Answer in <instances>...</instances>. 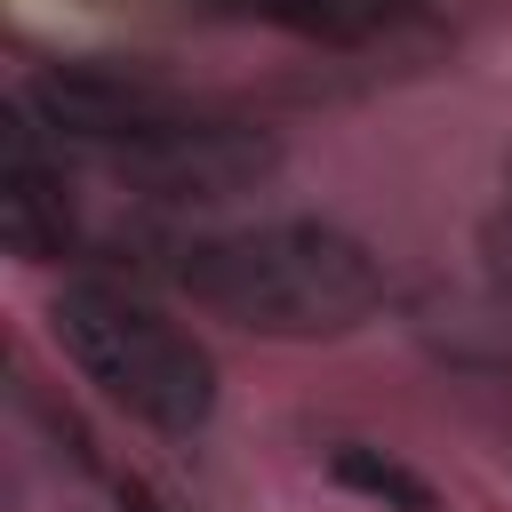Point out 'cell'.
Here are the masks:
<instances>
[{"instance_id": "8", "label": "cell", "mask_w": 512, "mask_h": 512, "mask_svg": "<svg viewBox=\"0 0 512 512\" xmlns=\"http://www.w3.org/2000/svg\"><path fill=\"white\" fill-rule=\"evenodd\" d=\"M504 192H512V160H504Z\"/></svg>"}, {"instance_id": "5", "label": "cell", "mask_w": 512, "mask_h": 512, "mask_svg": "<svg viewBox=\"0 0 512 512\" xmlns=\"http://www.w3.org/2000/svg\"><path fill=\"white\" fill-rule=\"evenodd\" d=\"M0 232H8V248H16L24 264H48V256H64V240H72V200H64V176L40 160V144H32V120H24V112H8Z\"/></svg>"}, {"instance_id": "2", "label": "cell", "mask_w": 512, "mask_h": 512, "mask_svg": "<svg viewBox=\"0 0 512 512\" xmlns=\"http://www.w3.org/2000/svg\"><path fill=\"white\" fill-rule=\"evenodd\" d=\"M56 344L80 360L88 384H104L128 416H144L160 432H200L208 408H216L208 352L112 280H72L56 296Z\"/></svg>"}, {"instance_id": "7", "label": "cell", "mask_w": 512, "mask_h": 512, "mask_svg": "<svg viewBox=\"0 0 512 512\" xmlns=\"http://www.w3.org/2000/svg\"><path fill=\"white\" fill-rule=\"evenodd\" d=\"M488 264H496V288H504V304H512V224L488 232Z\"/></svg>"}, {"instance_id": "6", "label": "cell", "mask_w": 512, "mask_h": 512, "mask_svg": "<svg viewBox=\"0 0 512 512\" xmlns=\"http://www.w3.org/2000/svg\"><path fill=\"white\" fill-rule=\"evenodd\" d=\"M336 480H344V488H360V496H376V504H392V512H432V480H424V472H408L400 456L360 448V440H344V448H336Z\"/></svg>"}, {"instance_id": "3", "label": "cell", "mask_w": 512, "mask_h": 512, "mask_svg": "<svg viewBox=\"0 0 512 512\" xmlns=\"http://www.w3.org/2000/svg\"><path fill=\"white\" fill-rule=\"evenodd\" d=\"M128 168H136V184L152 200H184L192 208V200H240V192H256L280 168V144L264 128H232V120H176L152 144H136Z\"/></svg>"}, {"instance_id": "4", "label": "cell", "mask_w": 512, "mask_h": 512, "mask_svg": "<svg viewBox=\"0 0 512 512\" xmlns=\"http://www.w3.org/2000/svg\"><path fill=\"white\" fill-rule=\"evenodd\" d=\"M24 96H32L40 128L80 136V144H128V152L184 120L160 80H136V72H120V64H48Z\"/></svg>"}, {"instance_id": "1", "label": "cell", "mask_w": 512, "mask_h": 512, "mask_svg": "<svg viewBox=\"0 0 512 512\" xmlns=\"http://www.w3.org/2000/svg\"><path fill=\"white\" fill-rule=\"evenodd\" d=\"M184 288L256 336H344L384 304L376 256L336 224H248L184 256Z\"/></svg>"}]
</instances>
